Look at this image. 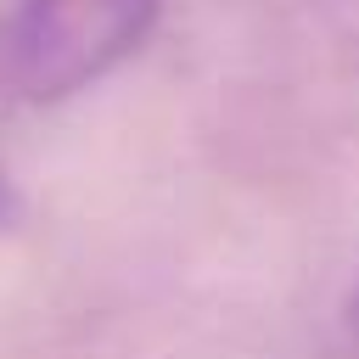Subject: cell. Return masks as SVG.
<instances>
[{
  "instance_id": "1",
  "label": "cell",
  "mask_w": 359,
  "mask_h": 359,
  "mask_svg": "<svg viewBox=\"0 0 359 359\" xmlns=\"http://www.w3.org/2000/svg\"><path fill=\"white\" fill-rule=\"evenodd\" d=\"M151 17L157 0H22L6 34V73L28 101H67L135 56Z\"/></svg>"
},
{
  "instance_id": "3",
  "label": "cell",
  "mask_w": 359,
  "mask_h": 359,
  "mask_svg": "<svg viewBox=\"0 0 359 359\" xmlns=\"http://www.w3.org/2000/svg\"><path fill=\"white\" fill-rule=\"evenodd\" d=\"M17 213H22V202H17V191L6 180V168H0V224H17Z\"/></svg>"
},
{
  "instance_id": "2",
  "label": "cell",
  "mask_w": 359,
  "mask_h": 359,
  "mask_svg": "<svg viewBox=\"0 0 359 359\" xmlns=\"http://www.w3.org/2000/svg\"><path fill=\"white\" fill-rule=\"evenodd\" d=\"M342 359H359V292H353L348 320H342Z\"/></svg>"
}]
</instances>
